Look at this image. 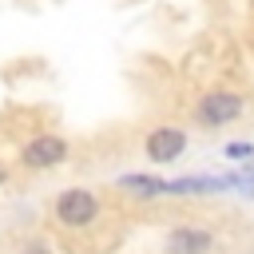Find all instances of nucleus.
<instances>
[{"label":"nucleus","instance_id":"5","mask_svg":"<svg viewBox=\"0 0 254 254\" xmlns=\"http://www.w3.org/2000/svg\"><path fill=\"white\" fill-rule=\"evenodd\" d=\"M210 230H198V226H179L167 234V254H206L210 250Z\"/></svg>","mask_w":254,"mask_h":254},{"label":"nucleus","instance_id":"4","mask_svg":"<svg viewBox=\"0 0 254 254\" xmlns=\"http://www.w3.org/2000/svg\"><path fill=\"white\" fill-rule=\"evenodd\" d=\"M183 147H187V131H179V127H159V131H151V139H147V155H151L155 163L179 159Z\"/></svg>","mask_w":254,"mask_h":254},{"label":"nucleus","instance_id":"7","mask_svg":"<svg viewBox=\"0 0 254 254\" xmlns=\"http://www.w3.org/2000/svg\"><path fill=\"white\" fill-rule=\"evenodd\" d=\"M226 155H230V159H254V147H250V143H230Z\"/></svg>","mask_w":254,"mask_h":254},{"label":"nucleus","instance_id":"3","mask_svg":"<svg viewBox=\"0 0 254 254\" xmlns=\"http://www.w3.org/2000/svg\"><path fill=\"white\" fill-rule=\"evenodd\" d=\"M67 159V143L60 139V135H40V139H32L28 147H24V163L28 167H56V163H64Z\"/></svg>","mask_w":254,"mask_h":254},{"label":"nucleus","instance_id":"1","mask_svg":"<svg viewBox=\"0 0 254 254\" xmlns=\"http://www.w3.org/2000/svg\"><path fill=\"white\" fill-rule=\"evenodd\" d=\"M95 210H99V202H95V194L83 190V187L64 190L60 202H56V214H60V222H67V226H87V222L95 218Z\"/></svg>","mask_w":254,"mask_h":254},{"label":"nucleus","instance_id":"6","mask_svg":"<svg viewBox=\"0 0 254 254\" xmlns=\"http://www.w3.org/2000/svg\"><path fill=\"white\" fill-rule=\"evenodd\" d=\"M119 187H127V190H135V194H167V183L155 179V175H123Z\"/></svg>","mask_w":254,"mask_h":254},{"label":"nucleus","instance_id":"8","mask_svg":"<svg viewBox=\"0 0 254 254\" xmlns=\"http://www.w3.org/2000/svg\"><path fill=\"white\" fill-rule=\"evenodd\" d=\"M0 179H4V167H0Z\"/></svg>","mask_w":254,"mask_h":254},{"label":"nucleus","instance_id":"2","mask_svg":"<svg viewBox=\"0 0 254 254\" xmlns=\"http://www.w3.org/2000/svg\"><path fill=\"white\" fill-rule=\"evenodd\" d=\"M238 115H242V95H234V91H210L198 103V119L206 127H222V123H230Z\"/></svg>","mask_w":254,"mask_h":254}]
</instances>
